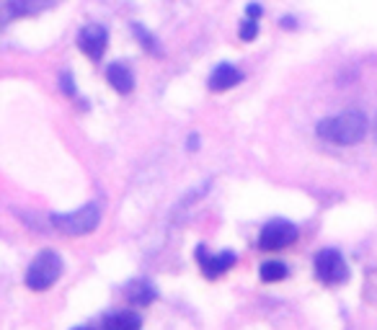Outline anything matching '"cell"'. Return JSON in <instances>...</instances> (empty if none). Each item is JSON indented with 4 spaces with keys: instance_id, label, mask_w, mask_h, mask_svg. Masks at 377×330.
I'll list each match as a JSON object with an SVG mask.
<instances>
[{
    "instance_id": "10",
    "label": "cell",
    "mask_w": 377,
    "mask_h": 330,
    "mask_svg": "<svg viewBox=\"0 0 377 330\" xmlns=\"http://www.w3.org/2000/svg\"><path fill=\"white\" fill-rule=\"evenodd\" d=\"M106 80L112 82V88L116 90V93H124V96L135 90V75L129 73V68H124L119 62H114V65L106 68Z\"/></svg>"
},
{
    "instance_id": "3",
    "label": "cell",
    "mask_w": 377,
    "mask_h": 330,
    "mask_svg": "<svg viewBox=\"0 0 377 330\" xmlns=\"http://www.w3.org/2000/svg\"><path fill=\"white\" fill-rule=\"evenodd\" d=\"M101 222V204L91 202L70 214H52V225L65 235H88Z\"/></svg>"
},
{
    "instance_id": "1",
    "label": "cell",
    "mask_w": 377,
    "mask_h": 330,
    "mask_svg": "<svg viewBox=\"0 0 377 330\" xmlns=\"http://www.w3.org/2000/svg\"><path fill=\"white\" fill-rule=\"evenodd\" d=\"M316 132L325 142L349 147V145H357L364 140V135H367V116L362 111H344L339 116L323 119L316 127Z\"/></svg>"
},
{
    "instance_id": "16",
    "label": "cell",
    "mask_w": 377,
    "mask_h": 330,
    "mask_svg": "<svg viewBox=\"0 0 377 330\" xmlns=\"http://www.w3.org/2000/svg\"><path fill=\"white\" fill-rule=\"evenodd\" d=\"M60 88L65 96H76V85H73V75H70V73H65V75L60 78Z\"/></svg>"
},
{
    "instance_id": "17",
    "label": "cell",
    "mask_w": 377,
    "mask_h": 330,
    "mask_svg": "<svg viewBox=\"0 0 377 330\" xmlns=\"http://www.w3.org/2000/svg\"><path fill=\"white\" fill-rule=\"evenodd\" d=\"M249 16H251V18H258V16H261V8H258L256 3H251V6H249Z\"/></svg>"
},
{
    "instance_id": "6",
    "label": "cell",
    "mask_w": 377,
    "mask_h": 330,
    "mask_svg": "<svg viewBox=\"0 0 377 330\" xmlns=\"http://www.w3.org/2000/svg\"><path fill=\"white\" fill-rule=\"evenodd\" d=\"M106 42H109V34H106V29L104 26H98V23L85 26V29L78 34V47H80V52H85L91 60H101V57H104Z\"/></svg>"
},
{
    "instance_id": "8",
    "label": "cell",
    "mask_w": 377,
    "mask_h": 330,
    "mask_svg": "<svg viewBox=\"0 0 377 330\" xmlns=\"http://www.w3.org/2000/svg\"><path fill=\"white\" fill-rule=\"evenodd\" d=\"M241 80H243V73L235 68V65H230V62H220L217 68L212 70L207 85H210V90H215V93H222V90L238 85Z\"/></svg>"
},
{
    "instance_id": "15",
    "label": "cell",
    "mask_w": 377,
    "mask_h": 330,
    "mask_svg": "<svg viewBox=\"0 0 377 330\" xmlns=\"http://www.w3.org/2000/svg\"><path fill=\"white\" fill-rule=\"evenodd\" d=\"M241 39L243 42H253L256 39V34H258V18H251V16H246V21L241 23Z\"/></svg>"
},
{
    "instance_id": "9",
    "label": "cell",
    "mask_w": 377,
    "mask_h": 330,
    "mask_svg": "<svg viewBox=\"0 0 377 330\" xmlns=\"http://www.w3.org/2000/svg\"><path fill=\"white\" fill-rule=\"evenodd\" d=\"M124 294H127V300L132 302L135 307H148V305H150V302H155V297H158L155 286H152L150 281H145V279L129 281L127 289H124Z\"/></svg>"
},
{
    "instance_id": "7",
    "label": "cell",
    "mask_w": 377,
    "mask_h": 330,
    "mask_svg": "<svg viewBox=\"0 0 377 330\" xmlns=\"http://www.w3.org/2000/svg\"><path fill=\"white\" fill-rule=\"evenodd\" d=\"M196 255H199L202 274L207 279H217L220 274H225L227 269H233V266H235V253H230V250H225V253H217V255H210L207 250H204V245H199Z\"/></svg>"
},
{
    "instance_id": "12",
    "label": "cell",
    "mask_w": 377,
    "mask_h": 330,
    "mask_svg": "<svg viewBox=\"0 0 377 330\" xmlns=\"http://www.w3.org/2000/svg\"><path fill=\"white\" fill-rule=\"evenodd\" d=\"M143 328V320L137 312H129V310H121V312H114L104 320V330H140Z\"/></svg>"
},
{
    "instance_id": "19",
    "label": "cell",
    "mask_w": 377,
    "mask_h": 330,
    "mask_svg": "<svg viewBox=\"0 0 377 330\" xmlns=\"http://www.w3.org/2000/svg\"><path fill=\"white\" fill-rule=\"evenodd\" d=\"M73 330H93V328H85V325H83V328H73Z\"/></svg>"
},
{
    "instance_id": "5",
    "label": "cell",
    "mask_w": 377,
    "mask_h": 330,
    "mask_svg": "<svg viewBox=\"0 0 377 330\" xmlns=\"http://www.w3.org/2000/svg\"><path fill=\"white\" fill-rule=\"evenodd\" d=\"M294 240H297V227L287 219H274L258 235V248L261 250H282Z\"/></svg>"
},
{
    "instance_id": "18",
    "label": "cell",
    "mask_w": 377,
    "mask_h": 330,
    "mask_svg": "<svg viewBox=\"0 0 377 330\" xmlns=\"http://www.w3.org/2000/svg\"><path fill=\"white\" fill-rule=\"evenodd\" d=\"M282 26L285 29H294V18H282Z\"/></svg>"
},
{
    "instance_id": "11",
    "label": "cell",
    "mask_w": 377,
    "mask_h": 330,
    "mask_svg": "<svg viewBox=\"0 0 377 330\" xmlns=\"http://www.w3.org/2000/svg\"><path fill=\"white\" fill-rule=\"evenodd\" d=\"M52 6V0H6V16L8 18H18V16L39 13L44 8Z\"/></svg>"
},
{
    "instance_id": "2",
    "label": "cell",
    "mask_w": 377,
    "mask_h": 330,
    "mask_svg": "<svg viewBox=\"0 0 377 330\" xmlns=\"http://www.w3.org/2000/svg\"><path fill=\"white\" fill-rule=\"evenodd\" d=\"M62 274V258L54 250H42V253L31 261L29 271H26V286L34 292H44L60 279Z\"/></svg>"
},
{
    "instance_id": "14",
    "label": "cell",
    "mask_w": 377,
    "mask_h": 330,
    "mask_svg": "<svg viewBox=\"0 0 377 330\" xmlns=\"http://www.w3.org/2000/svg\"><path fill=\"white\" fill-rule=\"evenodd\" d=\"M132 31H135V34H137V39H140V44H143L145 49H148V52L158 54V44H155V39H152V34H150V31H148V29H143L140 23H135V26H132Z\"/></svg>"
},
{
    "instance_id": "4",
    "label": "cell",
    "mask_w": 377,
    "mask_h": 330,
    "mask_svg": "<svg viewBox=\"0 0 377 330\" xmlns=\"http://www.w3.org/2000/svg\"><path fill=\"white\" fill-rule=\"evenodd\" d=\"M316 274L323 284H344L349 279V266L336 248H323L316 255Z\"/></svg>"
},
{
    "instance_id": "13",
    "label": "cell",
    "mask_w": 377,
    "mask_h": 330,
    "mask_svg": "<svg viewBox=\"0 0 377 330\" xmlns=\"http://www.w3.org/2000/svg\"><path fill=\"white\" fill-rule=\"evenodd\" d=\"M261 279L264 281H282V279H287V266L280 261L261 263Z\"/></svg>"
}]
</instances>
